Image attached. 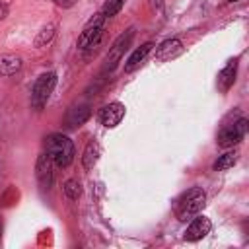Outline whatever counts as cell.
<instances>
[{"label": "cell", "instance_id": "1", "mask_svg": "<svg viewBox=\"0 0 249 249\" xmlns=\"http://www.w3.org/2000/svg\"><path fill=\"white\" fill-rule=\"evenodd\" d=\"M47 154L53 163L58 167H68L74 160V142L60 132H53L47 136Z\"/></svg>", "mask_w": 249, "mask_h": 249}, {"label": "cell", "instance_id": "2", "mask_svg": "<svg viewBox=\"0 0 249 249\" xmlns=\"http://www.w3.org/2000/svg\"><path fill=\"white\" fill-rule=\"evenodd\" d=\"M204 202H206L204 191L198 189V187H191L189 191H185V193L179 196V200H177V204H175V216H177V220L187 222V220L195 218V216L202 210Z\"/></svg>", "mask_w": 249, "mask_h": 249}, {"label": "cell", "instance_id": "3", "mask_svg": "<svg viewBox=\"0 0 249 249\" xmlns=\"http://www.w3.org/2000/svg\"><path fill=\"white\" fill-rule=\"evenodd\" d=\"M54 86H56V74L54 72H45L35 80L33 89H31V105H33V109L41 111L47 105Z\"/></svg>", "mask_w": 249, "mask_h": 249}, {"label": "cell", "instance_id": "4", "mask_svg": "<svg viewBox=\"0 0 249 249\" xmlns=\"http://www.w3.org/2000/svg\"><path fill=\"white\" fill-rule=\"evenodd\" d=\"M105 21H107V19H105L103 14L99 12V14H95V16L86 23V27L82 29V33H80V37H78V47H80L82 51L95 49V45L99 43V39H101V35H103Z\"/></svg>", "mask_w": 249, "mask_h": 249}, {"label": "cell", "instance_id": "5", "mask_svg": "<svg viewBox=\"0 0 249 249\" xmlns=\"http://www.w3.org/2000/svg\"><path fill=\"white\" fill-rule=\"evenodd\" d=\"M247 132V119L245 117H239V119H233L231 123H226L220 132H218V144L222 148H233L235 144H239L243 140Z\"/></svg>", "mask_w": 249, "mask_h": 249}, {"label": "cell", "instance_id": "6", "mask_svg": "<svg viewBox=\"0 0 249 249\" xmlns=\"http://www.w3.org/2000/svg\"><path fill=\"white\" fill-rule=\"evenodd\" d=\"M132 37H134V27H128L124 33H121V35L115 39L113 47H109V53H107V56H105L103 72H111V70L121 62L124 51L128 49V45H130V41H132Z\"/></svg>", "mask_w": 249, "mask_h": 249}, {"label": "cell", "instance_id": "7", "mask_svg": "<svg viewBox=\"0 0 249 249\" xmlns=\"http://www.w3.org/2000/svg\"><path fill=\"white\" fill-rule=\"evenodd\" d=\"M124 113H126V107L121 101H113V103H107V105H103L99 109V121H101L103 126L115 128L123 121Z\"/></svg>", "mask_w": 249, "mask_h": 249}, {"label": "cell", "instance_id": "8", "mask_svg": "<svg viewBox=\"0 0 249 249\" xmlns=\"http://www.w3.org/2000/svg\"><path fill=\"white\" fill-rule=\"evenodd\" d=\"M210 230H212V224H210V220L206 218V216H195V218H191V224L187 226V230H185V239L187 241H198V239H202V237H206L208 233H210Z\"/></svg>", "mask_w": 249, "mask_h": 249}, {"label": "cell", "instance_id": "9", "mask_svg": "<svg viewBox=\"0 0 249 249\" xmlns=\"http://www.w3.org/2000/svg\"><path fill=\"white\" fill-rule=\"evenodd\" d=\"M35 175H37V181H39V185L43 189H49L53 185V160H51V156L47 152L37 158Z\"/></svg>", "mask_w": 249, "mask_h": 249}, {"label": "cell", "instance_id": "10", "mask_svg": "<svg viewBox=\"0 0 249 249\" xmlns=\"http://www.w3.org/2000/svg\"><path fill=\"white\" fill-rule=\"evenodd\" d=\"M183 51H185V47H183V43H181L179 39H167V41H163V43L158 47L156 58H158V60H173V58L181 56Z\"/></svg>", "mask_w": 249, "mask_h": 249}, {"label": "cell", "instance_id": "11", "mask_svg": "<svg viewBox=\"0 0 249 249\" xmlns=\"http://www.w3.org/2000/svg\"><path fill=\"white\" fill-rule=\"evenodd\" d=\"M89 115H91L89 105L80 103V105H74V107H70V109H68L64 123H66V126H68V128H76V126L84 124V123L89 119Z\"/></svg>", "mask_w": 249, "mask_h": 249}, {"label": "cell", "instance_id": "12", "mask_svg": "<svg viewBox=\"0 0 249 249\" xmlns=\"http://www.w3.org/2000/svg\"><path fill=\"white\" fill-rule=\"evenodd\" d=\"M235 74H237V58H231V60H228V64H226V66L220 70V74H218V89H220L222 93H226V91L233 86Z\"/></svg>", "mask_w": 249, "mask_h": 249}, {"label": "cell", "instance_id": "13", "mask_svg": "<svg viewBox=\"0 0 249 249\" xmlns=\"http://www.w3.org/2000/svg\"><path fill=\"white\" fill-rule=\"evenodd\" d=\"M152 43H144V45H140L128 58H126V64H124V72H134L142 62H144V58L148 56V53L152 51Z\"/></svg>", "mask_w": 249, "mask_h": 249}, {"label": "cell", "instance_id": "14", "mask_svg": "<svg viewBox=\"0 0 249 249\" xmlns=\"http://www.w3.org/2000/svg\"><path fill=\"white\" fill-rule=\"evenodd\" d=\"M99 156H101V146H99V142H97V140H89L88 146H86V150H84V156H82V165H84V169H93V165L97 163Z\"/></svg>", "mask_w": 249, "mask_h": 249}, {"label": "cell", "instance_id": "15", "mask_svg": "<svg viewBox=\"0 0 249 249\" xmlns=\"http://www.w3.org/2000/svg\"><path fill=\"white\" fill-rule=\"evenodd\" d=\"M21 68V58L18 54H0V78L14 76Z\"/></svg>", "mask_w": 249, "mask_h": 249}, {"label": "cell", "instance_id": "16", "mask_svg": "<svg viewBox=\"0 0 249 249\" xmlns=\"http://www.w3.org/2000/svg\"><path fill=\"white\" fill-rule=\"evenodd\" d=\"M237 152L235 150H230V152H226V154H222L216 161H214V171H224V169H230V167H233L235 165V161H237Z\"/></svg>", "mask_w": 249, "mask_h": 249}, {"label": "cell", "instance_id": "17", "mask_svg": "<svg viewBox=\"0 0 249 249\" xmlns=\"http://www.w3.org/2000/svg\"><path fill=\"white\" fill-rule=\"evenodd\" d=\"M123 6H124V0H105L103 2V8H101V14H103L105 19H109V18L117 16Z\"/></svg>", "mask_w": 249, "mask_h": 249}, {"label": "cell", "instance_id": "18", "mask_svg": "<svg viewBox=\"0 0 249 249\" xmlns=\"http://www.w3.org/2000/svg\"><path fill=\"white\" fill-rule=\"evenodd\" d=\"M62 189H64V195H66L70 200H78L80 195H82V185H80L76 179H68Z\"/></svg>", "mask_w": 249, "mask_h": 249}, {"label": "cell", "instance_id": "19", "mask_svg": "<svg viewBox=\"0 0 249 249\" xmlns=\"http://www.w3.org/2000/svg\"><path fill=\"white\" fill-rule=\"evenodd\" d=\"M53 37H54V25L51 23V25H47V27H43V29L39 31V35L35 37V47H43V45L51 43Z\"/></svg>", "mask_w": 249, "mask_h": 249}, {"label": "cell", "instance_id": "20", "mask_svg": "<svg viewBox=\"0 0 249 249\" xmlns=\"http://www.w3.org/2000/svg\"><path fill=\"white\" fill-rule=\"evenodd\" d=\"M56 6H60V8H72L74 4H76V0H53Z\"/></svg>", "mask_w": 249, "mask_h": 249}, {"label": "cell", "instance_id": "21", "mask_svg": "<svg viewBox=\"0 0 249 249\" xmlns=\"http://www.w3.org/2000/svg\"><path fill=\"white\" fill-rule=\"evenodd\" d=\"M228 2H237V0H228Z\"/></svg>", "mask_w": 249, "mask_h": 249}, {"label": "cell", "instance_id": "22", "mask_svg": "<svg viewBox=\"0 0 249 249\" xmlns=\"http://www.w3.org/2000/svg\"><path fill=\"white\" fill-rule=\"evenodd\" d=\"M0 233H2V226H0Z\"/></svg>", "mask_w": 249, "mask_h": 249}]
</instances>
